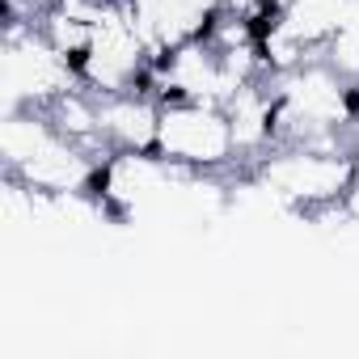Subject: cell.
I'll list each match as a JSON object with an SVG mask.
<instances>
[{"label": "cell", "instance_id": "9", "mask_svg": "<svg viewBox=\"0 0 359 359\" xmlns=\"http://www.w3.org/2000/svg\"><path fill=\"white\" fill-rule=\"evenodd\" d=\"M283 106H287V102H283V97H279V102H275V106H271V110H266V114H262V131H266V135H271V131H275V127H279V114H283Z\"/></svg>", "mask_w": 359, "mask_h": 359}, {"label": "cell", "instance_id": "2", "mask_svg": "<svg viewBox=\"0 0 359 359\" xmlns=\"http://www.w3.org/2000/svg\"><path fill=\"white\" fill-rule=\"evenodd\" d=\"M110 187H114V165L106 161V165H93L85 177H81V195L89 199V203H106L110 199Z\"/></svg>", "mask_w": 359, "mask_h": 359}, {"label": "cell", "instance_id": "1", "mask_svg": "<svg viewBox=\"0 0 359 359\" xmlns=\"http://www.w3.org/2000/svg\"><path fill=\"white\" fill-rule=\"evenodd\" d=\"M279 18H283V9H254V13L245 18V39H250V47H254V60H258V64L271 60V39H275V30H279Z\"/></svg>", "mask_w": 359, "mask_h": 359}, {"label": "cell", "instance_id": "3", "mask_svg": "<svg viewBox=\"0 0 359 359\" xmlns=\"http://www.w3.org/2000/svg\"><path fill=\"white\" fill-rule=\"evenodd\" d=\"M220 18H224V13H220V5L203 9V13H199V22H195V30H191V43H195V47H208V43L216 39V30H220Z\"/></svg>", "mask_w": 359, "mask_h": 359}, {"label": "cell", "instance_id": "7", "mask_svg": "<svg viewBox=\"0 0 359 359\" xmlns=\"http://www.w3.org/2000/svg\"><path fill=\"white\" fill-rule=\"evenodd\" d=\"M156 97H161V106H187V102H191V93H187L182 85H161Z\"/></svg>", "mask_w": 359, "mask_h": 359}, {"label": "cell", "instance_id": "8", "mask_svg": "<svg viewBox=\"0 0 359 359\" xmlns=\"http://www.w3.org/2000/svg\"><path fill=\"white\" fill-rule=\"evenodd\" d=\"M342 114L359 118V85H346V89H342Z\"/></svg>", "mask_w": 359, "mask_h": 359}, {"label": "cell", "instance_id": "11", "mask_svg": "<svg viewBox=\"0 0 359 359\" xmlns=\"http://www.w3.org/2000/svg\"><path fill=\"white\" fill-rule=\"evenodd\" d=\"M140 152H144V156H161V144H156V140H148V144H144Z\"/></svg>", "mask_w": 359, "mask_h": 359}, {"label": "cell", "instance_id": "10", "mask_svg": "<svg viewBox=\"0 0 359 359\" xmlns=\"http://www.w3.org/2000/svg\"><path fill=\"white\" fill-rule=\"evenodd\" d=\"M254 9H283V0H254Z\"/></svg>", "mask_w": 359, "mask_h": 359}, {"label": "cell", "instance_id": "5", "mask_svg": "<svg viewBox=\"0 0 359 359\" xmlns=\"http://www.w3.org/2000/svg\"><path fill=\"white\" fill-rule=\"evenodd\" d=\"M177 55H182V47H177V43H169V47H161V51H156L148 64L156 68V76H169V72L177 68Z\"/></svg>", "mask_w": 359, "mask_h": 359}, {"label": "cell", "instance_id": "4", "mask_svg": "<svg viewBox=\"0 0 359 359\" xmlns=\"http://www.w3.org/2000/svg\"><path fill=\"white\" fill-rule=\"evenodd\" d=\"M64 68L72 72V76H89V64H93V47L89 43H72V47H64Z\"/></svg>", "mask_w": 359, "mask_h": 359}, {"label": "cell", "instance_id": "6", "mask_svg": "<svg viewBox=\"0 0 359 359\" xmlns=\"http://www.w3.org/2000/svg\"><path fill=\"white\" fill-rule=\"evenodd\" d=\"M152 76H156L152 64H148V68H135V72H131V89H135L140 97H148V93H152Z\"/></svg>", "mask_w": 359, "mask_h": 359}]
</instances>
